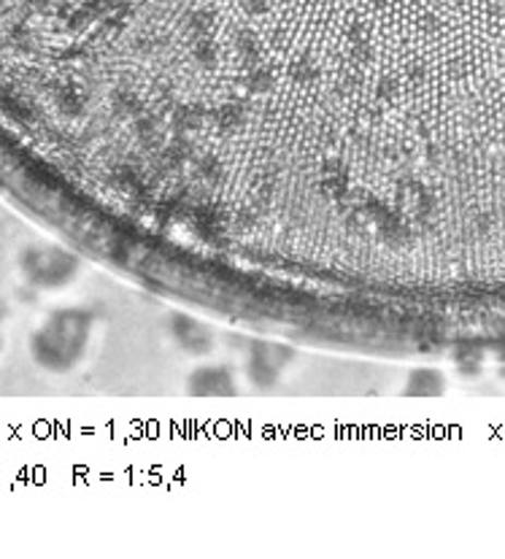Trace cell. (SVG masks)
<instances>
[{"label":"cell","instance_id":"cell-1","mask_svg":"<svg viewBox=\"0 0 505 559\" xmlns=\"http://www.w3.org/2000/svg\"><path fill=\"white\" fill-rule=\"evenodd\" d=\"M95 317L87 308H60L31 335V355L41 368L65 373L76 368L93 335Z\"/></svg>","mask_w":505,"mask_h":559},{"label":"cell","instance_id":"cell-2","mask_svg":"<svg viewBox=\"0 0 505 559\" xmlns=\"http://www.w3.org/2000/svg\"><path fill=\"white\" fill-rule=\"evenodd\" d=\"M20 267L25 273L27 284L41 289H55L65 287L76 276L79 260L71 252H65V249L41 243V247H31L22 252Z\"/></svg>","mask_w":505,"mask_h":559}]
</instances>
